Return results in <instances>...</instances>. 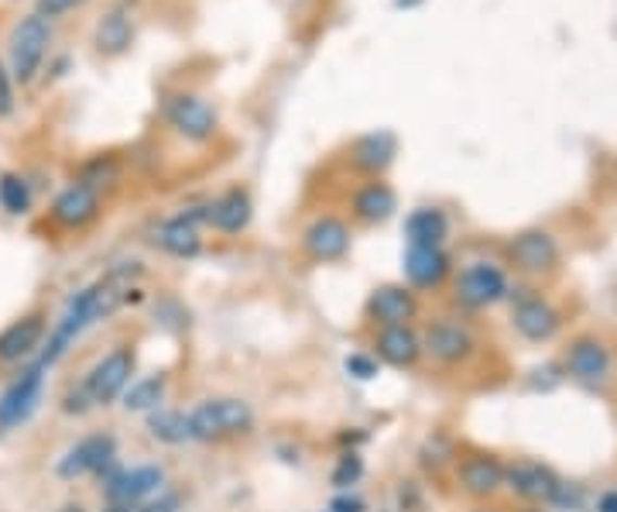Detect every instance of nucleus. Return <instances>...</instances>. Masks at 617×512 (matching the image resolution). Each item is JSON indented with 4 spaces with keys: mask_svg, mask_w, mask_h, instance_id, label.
<instances>
[{
    "mask_svg": "<svg viewBox=\"0 0 617 512\" xmlns=\"http://www.w3.org/2000/svg\"><path fill=\"white\" fill-rule=\"evenodd\" d=\"M138 279H141V262H121L114 265L106 275L93 279L90 286H83L70 303H65L62 316L49 327V337L46 345L38 351V365L46 369H55L59 361L73 351L76 340L90 330L100 320H110L114 313H121L127 303H135L141 289H138Z\"/></svg>",
    "mask_w": 617,
    "mask_h": 512,
    "instance_id": "1",
    "label": "nucleus"
},
{
    "mask_svg": "<svg viewBox=\"0 0 617 512\" xmlns=\"http://www.w3.org/2000/svg\"><path fill=\"white\" fill-rule=\"evenodd\" d=\"M254 410L248 399L237 396H216L203 399L189 410V437L200 444H224L254 434Z\"/></svg>",
    "mask_w": 617,
    "mask_h": 512,
    "instance_id": "2",
    "label": "nucleus"
},
{
    "mask_svg": "<svg viewBox=\"0 0 617 512\" xmlns=\"http://www.w3.org/2000/svg\"><path fill=\"white\" fill-rule=\"evenodd\" d=\"M138 375V348L135 345H114L106 354H100L90 369H86V375L79 378L86 396H90L93 410H106L114 407V402H121L124 389L135 382Z\"/></svg>",
    "mask_w": 617,
    "mask_h": 512,
    "instance_id": "3",
    "label": "nucleus"
},
{
    "mask_svg": "<svg viewBox=\"0 0 617 512\" xmlns=\"http://www.w3.org/2000/svg\"><path fill=\"white\" fill-rule=\"evenodd\" d=\"M504 300H512V283H508V272H504L498 262H470L456 272L453 279V303L467 313H480V310H491Z\"/></svg>",
    "mask_w": 617,
    "mask_h": 512,
    "instance_id": "4",
    "label": "nucleus"
},
{
    "mask_svg": "<svg viewBox=\"0 0 617 512\" xmlns=\"http://www.w3.org/2000/svg\"><path fill=\"white\" fill-rule=\"evenodd\" d=\"M418 334H423V358L439 369H467L480 351L477 334L453 316H436Z\"/></svg>",
    "mask_w": 617,
    "mask_h": 512,
    "instance_id": "5",
    "label": "nucleus"
},
{
    "mask_svg": "<svg viewBox=\"0 0 617 512\" xmlns=\"http://www.w3.org/2000/svg\"><path fill=\"white\" fill-rule=\"evenodd\" d=\"M559 372L569 382H577L580 389H590V392L604 389L610 382V375H614V354L607 348V340L597 337V334L572 337L569 345L563 348Z\"/></svg>",
    "mask_w": 617,
    "mask_h": 512,
    "instance_id": "6",
    "label": "nucleus"
},
{
    "mask_svg": "<svg viewBox=\"0 0 617 512\" xmlns=\"http://www.w3.org/2000/svg\"><path fill=\"white\" fill-rule=\"evenodd\" d=\"M504 488L528 505L553 509V505L569 502V485L549 464L532 461V458H518L512 464H504Z\"/></svg>",
    "mask_w": 617,
    "mask_h": 512,
    "instance_id": "7",
    "label": "nucleus"
},
{
    "mask_svg": "<svg viewBox=\"0 0 617 512\" xmlns=\"http://www.w3.org/2000/svg\"><path fill=\"white\" fill-rule=\"evenodd\" d=\"M52 46V25L41 14H28L21 17L11 28L8 38V55H11V79L14 83H32L41 73V62L49 55Z\"/></svg>",
    "mask_w": 617,
    "mask_h": 512,
    "instance_id": "8",
    "label": "nucleus"
},
{
    "mask_svg": "<svg viewBox=\"0 0 617 512\" xmlns=\"http://www.w3.org/2000/svg\"><path fill=\"white\" fill-rule=\"evenodd\" d=\"M117 467V437L114 434H86L65 451L55 464V475L62 482H79V478H103L106 472Z\"/></svg>",
    "mask_w": 617,
    "mask_h": 512,
    "instance_id": "9",
    "label": "nucleus"
},
{
    "mask_svg": "<svg viewBox=\"0 0 617 512\" xmlns=\"http://www.w3.org/2000/svg\"><path fill=\"white\" fill-rule=\"evenodd\" d=\"M103 499L106 505H124L135 509L159 492H165V467L162 464H130V467H114V472L103 475Z\"/></svg>",
    "mask_w": 617,
    "mask_h": 512,
    "instance_id": "10",
    "label": "nucleus"
},
{
    "mask_svg": "<svg viewBox=\"0 0 617 512\" xmlns=\"http://www.w3.org/2000/svg\"><path fill=\"white\" fill-rule=\"evenodd\" d=\"M46 365L32 361L4 386V392H0V434L17 430L35 416L41 396H46Z\"/></svg>",
    "mask_w": 617,
    "mask_h": 512,
    "instance_id": "11",
    "label": "nucleus"
},
{
    "mask_svg": "<svg viewBox=\"0 0 617 512\" xmlns=\"http://www.w3.org/2000/svg\"><path fill=\"white\" fill-rule=\"evenodd\" d=\"M418 292H412L405 283H381L374 286L367 303H364V320L374 327H405L418 320Z\"/></svg>",
    "mask_w": 617,
    "mask_h": 512,
    "instance_id": "12",
    "label": "nucleus"
},
{
    "mask_svg": "<svg viewBox=\"0 0 617 512\" xmlns=\"http://www.w3.org/2000/svg\"><path fill=\"white\" fill-rule=\"evenodd\" d=\"M200 224H206V207H192L175 213V217L162 221L159 227L151 230V245L172 254V259H196L203 251V238H200Z\"/></svg>",
    "mask_w": 617,
    "mask_h": 512,
    "instance_id": "13",
    "label": "nucleus"
},
{
    "mask_svg": "<svg viewBox=\"0 0 617 512\" xmlns=\"http://www.w3.org/2000/svg\"><path fill=\"white\" fill-rule=\"evenodd\" d=\"M350 245H354V234H350V224L333 217V213H323L313 224L302 230V254L316 265H333L343 262L350 254Z\"/></svg>",
    "mask_w": 617,
    "mask_h": 512,
    "instance_id": "14",
    "label": "nucleus"
},
{
    "mask_svg": "<svg viewBox=\"0 0 617 512\" xmlns=\"http://www.w3.org/2000/svg\"><path fill=\"white\" fill-rule=\"evenodd\" d=\"M456 485L463 496H470L477 502L494 499L504 488V461L488 451H470L456 458Z\"/></svg>",
    "mask_w": 617,
    "mask_h": 512,
    "instance_id": "15",
    "label": "nucleus"
},
{
    "mask_svg": "<svg viewBox=\"0 0 617 512\" xmlns=\"http://www.w3.org/2000/svg\"><path fill=\"white\" fill-rule=\"evenodd\" d=\"M49 337V316L46 313H25L11 320V324L0 330V365H21V361H28L41 351Z\"/></svg>",
    "mask_w": 617,
    "mask_h": 512,
    "instance_id": "16",
    "label": "nucleus"
},
{
    "mask_svg": "<svg viewBox=\"0 0 617 512\" xmlns=\"http://www.w3.org/2000/svg\"><path fill=\"white\" fill-rule=\"evenodd\" d=\"M512 327L518 330V337L528 340V345H549V340L563 330V313L549 300H542V296L525 292L515 300Z\"/></svg>",
    "mask_w": 617,
    "mask_h": 512,
    "instance_id": "17",
    "label": "nucleus"
},
{
    "mask_svg": "<svg viewBox=\"0 0 617 512\" xmlns=\"http://www.w3.org/2000/svg\"><path fill=\"white\" fill-rule=\"evenodd\" d=\"M165 117H168V124L175 127V132H179L182 138H189V141H210L216 135V127H219L216 111L196 93H172L165 100Z\"/></svg>",
    "mask_w": 617,
    "mask_h": 512,
    "instance_id": "18",
    "label": "nucleus"
},
{
    "mask_svg": "<svg viewBox=\"0 0 617 512\" xmlns=\"http://www.w3.org/2000/svg\"><path fill=\"white\" fill-rule=\"evenodd\" d=\"M508 265L521 275H545L559 265V241L549 230H521L508 241Z\"/></svg>",
    "mask_w": 617,
    "mask_h": 512,
    "instance_id": "19",
    "label": "nucleus"
},
{
    "mask_svg": "<svg viewBox=\"0 0 617 512\" xmlns=\"http://www.w3.org/2000/svg\"><path fill=\"white\" fill-rule=\"evenodd\" d=\"M402 272H405V286L412 292H432L443 286L453 275V259L443 248H418L408 245L405 259H402Z\"/></svg>",
    "mask_w": 617,
    "mask_h": 512,
    "instance_id": "20",
    "label": "nucleus"
},
{
    "mask_svg": "<svg viewBox=\"0 0 617 512\" xmlns=\"http://www.w3.org/2000/svg\"><path fill=\"white\" fill-rule=\"evenodd\" d=\"M370 354L381 361L388 369H399V372H408L415 369L418 361H423V334L415 330V324H405V327H381L374 330V340H370Z\"/></svg>",
    "mask_w": 617,
    "mask_h": 512,
    "instance_id": "21",
    "label": "nucleus"
},
{
    "mask_svg": "<svg viewBox=\"0 0 617 512\" xmlns=\"http://www.w3.org/2000/svg\"><path fill=\"white\" fill-rule=\"evenodd\" d=\"M49 217L62 230H86L90 224H97V217H100V189L86 186V183L65 186L62 193L52 200Z\"/></svg>",
    "mask_w": 617,
    "mask_h": 512,
    "instance_id": "22",
    "label": "nucleus"
},
{
    "mask_svg": "<svg viewBox=\"0 0 617 512\" xmlns=\"http://www.w3.org/2000/svg\"><path fill=\"white\" fill-rule=\"evenodd\" d=\"M251 217H254V200L244 186H230L206 203V227H213L216 234H227V238L248 230Z\"/></svg>",
    "mask_w": 617,
    "mask_h": 512,
    "instance_id": "23",
    "label": "nucleus"
},
{
    "mask_svg": "<svg viewBox=\"0 0 617 512\" xmlns=\"http://www.w3.org/2000/svg\"><path fill=\"white\" fill-rule=\"evenodd\" d=\"M350 207H354V217L361 224H388L394 217V210H399V193L388 183L370 179L357 189Z\"/></svg>",
    "mask_w": 617,
    "mask_h": 512,
    "instance_id": "24",
    "label": "nucleus"
},
{
    "mask_svg": "<svg viewBox=\"0 0 617 512\" xmlns=\"http://www.w3.org/2000/svg\"><path fill=\"white\" fill-rule=\"evenodd\" d=\"M394 155H399V138H394L391 132H370V135L357 138L354 152H350V159H354V165L361 168V173H367L374 179H378L394 162Z\"/></svg>",
    "mask_w": 617,
    "mask_h": 512,
    "instance_id": "25",
    "label": "nucleus"
},
{
    "mask_svg": "<svg viewBox=\"0 0 617 512\" xmlns=\"http://www.w3.org/2000/svg\"><path fill=\"white\" fill-rule=\"evenodd\" d=\"M450 238V217L439 207H418L405 217V241L418 248H443Z\"/></svg>",
    "mask_w": 617,
    "mask_h": 512,
    "instance_id": "26",
    "label": "nucleus"
},
{
    "mask_svg": "<svg viewBox=\"0 0 617 512\" xmlns=\"http://www.w3.org/2000/svg\"><path fill=\"white\" fill-rule=\"evenodd\" d=\"M168 396V372H151V375H135V382L124 389L121 407L127 413H154L159 407H165Z\"/></svg>",
    "mask_w": 617,
    "mask_h": 512,
    "instance_id": "27",
    "label": "nucleus"
},
{
    "mask_svg": "<svg viewBox=\"0 0 617 512\" xmlns=\"http://www.w3.org/2000/svg\"><path fill=\"white\" fill-rule=\"evenodd\" d=\"M144 426H148V437L159 440V444H168V447H182L189 444V413L186 410H175V407H159L154 413L144 416Z\"/></svg>",
    "mask_w": 617,
    "mask_h": 512,
    "instance_id": "28",
    "label": "nucleus"
},
{
    "mask_svg": "<svg viewBox=\"0 0 617 512\" xmlns=\"http://www.w3.org/2000/svg\"><path fill=\"white\" fill-rule=\"evenodd\" d=\"M93 38H97V49H100L103 55H121V52H127V46H130V17H127L121 8L110 11V14H103Z\"/></svg>",
    "mask_w": 617,
    "mask_h": 512,
    "instance_id": "29",
    "label": "nucleus"
},
{
    "mask_svg": "<svg viewBox=\"0 0 617 512\" xmlns=\"http://www.w3.org/2000/svg\"><path fill=\"white\" fill-rule=\"evenodd\" d=\"M32 203H35V193L25 176L21 173L0 176V207H4L11 217H25V213H32Z\"/></svg>",
    "mask_w": 617,
    "mask_h": 512,
    "instance_id": "30",
    "label": "nucleus"
},
{
    "mask_svg": "<svg viewBox=\"0 0 617 512\" xmlns=\"http://www.w3.org/2000/svg\"><path fill=\"white\" fill-rule=\"evenodd\" d=\"M456 458L459 454H456V447H453V440L446 434H432V437L423 440V447H418V464H423L426 472H432V475H439L443 467L456 464Z\"/></svg>",
    "mask_w": 617,
    "mask_h": 512,
    "instance_id": "31",
    "label": "nucleus"
},
{
    "mask_svg": "<svg viewBox=\"0 0 617 512\" xmlns=\"http://www.w3.org/2000/svg\"><path fill=\"white\" fill-rule=\"evenodd\" d=\"M367 472V464L361 458V451H343L333 464V475H329V482H333L337 492H354V485H361Z\"/></svg>",
    "mask_w": 617,
    "mask_h": 512,
    "instance_id": "32",
    "label": "nucleus"
},
{
    "mask_svg": "<svg viewBox=\"0 0 617 512\" xmlns=\"http://www.w3.org/2000/svg\"><path fill=\"white\" fill-rule=\"evenodd\" d=\"M343 369H347L350 378H357V382H374V378H378V372H381V361L374 358V354H367V351H354V354H347V358H343Z\"/></svg>",
    "mask_w": 617,
    "mask_h": 512,
    "instance_id": "33",
    "label": "nucleus"
},
{
    "mask_svg": "<svg viewBox=\"0 0 617 512\" xmlns=\"http://www.w3.org/2000/svg\"><path fill=\"white\" fill-rule=\"evenodd\" d=\"M62 413L65 416H86V413H93V402H90V396H86V389H83V382H76V386H70L62 392Z\"/></svg>",
    "mask_w": 617,
    "mask_h": 512,
    "instance_id": "34",
    "label": "nucleus"
},
{
    "mask_svg": "<svg viewBox=\"0 0 617 512\" xmlns=\"http://www.w3.org/2000/svg\"><path fill=\"white\" fill-rule=\"evenodd\" d=\"M179 509H182V496L179 492H159L154 499L135 505L130 512H179Z\"/></svg>",
    "mask_w": 617,
    "mask_h": 512,
    "instance_id": "35",
    "label": "nucleus"
},
{
    "mask_svg": "<svg viewBox=\"0 0 617 512\" xmlns=\"http://www.w3.org/2000/svg\"><path fill=\"white\" fill-rule=\"evenodd\" d=\"M83 4H90V0H38V11L35 14H41V17H62V14H70V11H76V8H83Z\"/></svg>",
    "mask_w": 617,
    "mask_h": 512,
    "instance_id": "36",
    "label": "nucleus"
},
{
    "mask_svg": "<svg viewBox=\"0 0 617 512\" xmlns=\"http://www.w3.org/2000/svg\"><path fill=\"white\" fill-rule=\"evenodd\" d=\"M14 114V79L0 62V117H11Z\"/></svg>",
    "mask_w": 617,
    "mask_h": 512,
    "instance_id": "37",
    "label": "nucleus"
},
{
    "mask_svg": "<svg viewBox=\"0 0 617 512\" xmlns=\"http://www.w3.org/2000/svg\"><path fill=\"white\" fill-rule=\"evenodd\" d=\"M329 512H367V502L357 492H337V499L329 502Z\"/></svg>",
    "mask_w": 617,
    "mask_h": 512,
    "instance_id": "38",
    "label": "nucleus"
},
{
    "mask_svg": "<svg viewBox=\"0 0 617 512\" xmlns=\"http://www.w3.org/2000/svg\"><path fill=\"white\" fill-rule=\"evenodd\" d=\"M597 512H617V488H614V492H604L597 499Z\"/></svg>",
    "mask_w": 617,
    "mask_h": 512,
    "instance_id": "39",
    "label": "nucleus"
},
{
    "mask_svg": "<svg viewBox=\"0 0 617 512\" xmlns=\"http://www.w3.org/2000/svg\"><path fill=\"white\" fill-rule=\"evenodd\" d=\"M52 512H86L79 502H65V505H59V509H52Z\"/></svg>",
    "mask_w": 617,
    "mask_h": 512,
    "instance_id": "40",
    "label": "nucleus"
},
{
    "mask_svg": "<svg viewBox=\"0 0 617 512\" xmlns=\"http://www.w3.org/2000/svg\"><path fill=\"white\" fill-rule=\"evenodd\" d=\"M518 512H549V509L545 505H521Z\"/></svg>",
    "mask_w": 617,
    "mask_h": 512,
    "instance_id": "41",
    "label": "nucleus"
},
{
    "mask_svg": "<svg viewBox=\"0 0 617 512\" xmlns=\"http://www.w3.org/2000/svg\"><path fill=\"white\" fill-rule=\"evenodd\" d=\"M394 4H399V8H415L418 0H394Z\"/></svg>",
    "mask_w": 617,
    "mask_h": 512,
    "instance_id": "42",
    "label": "nucleus"
},
{
    "mask_svg": "<svg viewBox=\"0 0 617 512\" xmlns=\"http://www.w3.org/2000/svg\"><path fill=\"white\" fill-rule=\"evenodd\" d=\"M103 512H130V509H124V505H106Z\"/></svg>",
    "mask_w": 617,
    "mask_h": 512,
    "instance_id": "43",
    "label": "nucleus"
}]
</instances>
